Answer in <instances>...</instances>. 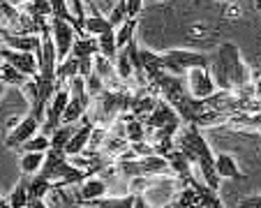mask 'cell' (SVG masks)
Wrapping results in <instances>:
<instances>
[{"mask_svg": "<svg viewBox=\"0 0 261 208\" xmlns=\"http://www.w3.org/2000/svg\"><path fill=\"white\" fill-rule=\"evenodd\" d=\"M44 164V153H23L21 158V171L25 176H35Z\"/></svg>", "mask_w": 261, "mask_h": 208, "instance_id": "obj_21", "label": "cell"}, {"mask_svg": "<svg viewBox=\"0 0 261 208\" xmlns=\"http://www.w3.org/2000/svg\"><path fill=\"white\" fill-rule=\"evenodd\" d=\"M139 25V16H129V19H125V23L120 25L118 30H114L116 33V49H125L127 46L129 40H134V30H137Z\"/></svg>", "mask_w": 261, "mask_h": 208, "instance_id": "obj_18", "label": "cell"}, {"mask_svg": "<svg viewBox=\"0 0 261 208\" xmlns=\"http://www.w3.org/2000/svg\"><path fill=\"white\" fill-rule=\"evenodd\" d=\"M208 74H211L215 88L224 93H236L252 84V67H247L241 58L236 44L224 42L213 56H208Z\"/></svg>", "mask_w": 261, "mask_h": 208, "instance_id": "obj_2", "label": "cell"}, {"mask_svg": "<svg viewBox=\"0 0 261 208\" xmlns=\"http://www.w3.org/2000/svg\"><path fill=\"white\" fill-rule=\"evenodd\" d=\"M25 203H28V183L21 180V183L12 190L10 199H7V206L10 208H23Z\"/></svg>", "mask_w": 261, "mask_h": 208, "instance_id": "obj_24", "label": "cell"}, {"mask_svg": "<svg viewBox=\"0 0 261 208\" xmlns=\"http://www.w3.org/2000/svg\"><path fill=\"white\" fill-rule=\"evenodd\" d=\"M3 46L12 51H19V54H33L37 58L40 54V35H7L3 40Z\"/></svg>", "mask_w": 261, "mask_h": 208, "instance_id": "obj_10", "label": "cell"}, {"mask_svg": "<svg viewBox=\"0 0 261 208\" xmlns=\"http://www.w3.org/2000/svg\"><path fill=\"white\" fill-rule=\"evenodd\" d=\"M40 180L54 185V188H79L84 180H88V173L84 169H76L69 164L63 148H49L44 153V164L37 173Z\"/></svg>", "mask_w": 261, "mask_h": 208, "instance_id": "obj_3", "label": "cell"}, {"mask_svg": "<svg viewBox=\"0 0 261 208\" xmlns=\"http://www.w3.org/2000/svg\"><path fill=\"white\" fill-rule=\"evenodd\" d=\"M238 208H261V197L254 194V197H250V199H245V201L238 203Z\"/></svg>", "mask_w": 261, "mask_h": 208, "instance_id": "obj_26", "label": "cell"}, {"mask_svg": "<svg viewBox=\"0 0 261 208\" xmlns=\"http://www.w3.org/2000/svg\"><path fill=\"white\" fill-rule=\"evenodd\" d=\"M107 30H111L109 28V23H107V16L104 14H99V10H97V5L95 3H88L86 5V23H84V33L88 35V37H93V35H102V33H107Z\"/></svg>", "mask_w": 261, "mask_h": 208, "instance_id": "obj_14", "label": "cell"}, {"mask_svg": "<svg viewBox=\"0 0 261 208\" xmlns=\"http://www.w3.org/2000/svg\"><path fill=\"white\" fill-rule=\"evenodd\" d=\"M114 173H120L123 178L132 180V178H162V176H173L169 169L167 160L150 155V158H137V160H123L116 162Z\"/></svg>", "mask_w": 261, "mask_h": 208, "instance_id": "obj_5", "label": "cell"}, {"mask_svg": "<svg viewBox=\"0 0 261 208\" xmlns=\"http://www.w3.org/2000/svg\"><path fill=\"white\" fill-rule=\"evenodd\" d=\"M97 40V54L102 56V58L111 60L114 63L116 54H118V49H116V33L114 30H107V33H102L99 37H95Z\"/></svg>", "mask_w": 261, "mask_h": 208, "instance_id": "obj_17", "label": "cell"}, {"mask_svg": "<svg viewBox=\"0 0 261 208\" xmlns=\"http://www.w3.org/2000/svg\"><path fill=\"white\" fill-rule=\"evenodd\" d=\"M164 208H169V206H164Z\"/></svg>", "mask_w": 261, "mask_h": 208, "instance_id": "obj_32", "label": "cell"}, {"mask_svg": "<svg viewBox=\"0 0 261 208\" xmlns=\"http://www.w3.org/2000/svg\"><path fill=\"white\" fill-rule=\"evenodd\" d=\"M3 93H5V86L0 84V97H3Z\"/></svg>", "mask_w": 261, "mask_h": 208, "instance_id": "obj_30", "label": "cell"}, {"mask_svg": "<svg viewBox=\"0 0 261 208\" xmlns=\"http://www.w3.org/2000/svg\"><path fill=\"white\" fill-rule=\"evenodd\" d=\"M19 150L21 153H46V150H49V137H44V134L37 132L33 139H28Z\"/></svg>", "mask_w": 261, "mask_h": 208, "instance_id": "obj_23", "label": "cell"}, {"mask_svg": "<svg viewBox=\"0 0 261 208\" xmlns=\"http://www.w3.org/2000/svg\"><path fill=\"white\" fill-rule=\"evenodd\" d=\"M23 208H49V206H46L44 199H28V203Z\"/></svg>", "mask_w": 261, "mask_h": 208, "instance_id": "obj_27", "label": "cell"}, {"mask_svg": "<svg viewBox=\"0 0 261 208\" xmlns=\"http://www.w3.org/2000/svg\"><path fill=\"white\" fill-rule=\"evenodd\" d=\"M185 84H188V90L194 99H206L215 93V84H213L208 69L203 67H194L185 72Z\"/></svg>", "mask_w": 261, "mask_h": 208, "instance_id": "obj_7", "label": "cell"}, {"mask_svg": "<svg viewBox=\"0 0 261 208\" xmlns=\"http://www.w3.org/2000/svg\"><path fill=\"white\" fill-rule=\"evenodd\" d=\"M40 127H42V125L28 114L25 118H21V120H19V125H16V127L12 129L10 134H7L5 146H7V148H16V150H19L21 146H23L25 141H28V139H33L35 134L40 132Z\"/></svg>", "mask_w": 261, "mask_h": 208, "instance_id": "obj_9", "label": "cell"}, {"mask_svg": "<svg viewBox=\"0 0 261 208\" xmlns=\"http://www.w3.org/2000/svg\"><path fill=\"white\" fill-rule=\"evenodd\" d=\"M102 197H107V183L102 178H97V176H93V178L84 180L79 185V190L74 194V203L79 206L81 201H93V199H102Z\"/></svg>", "mask_w": 261, "mask_h": 208, "instance_id": "obj_12", "label": "cell"}, {"mask_svg": "<svg viewBox=\"0 0 261 208\" xmlns=\"http://www.w3.org/2000/svg\"><path fill=\"white\" fill-rule=\"evenodd\" d=\"M49 33H51V42H54V49H56V58H58V63H63L69 56V49H72L74 40H76V33H74L72 25H67L60 19H54V16L49 19Z\"/></svg>", "mask_w": 261, "mask_h": 208, "instance_id": "obj_6", "label": "cell"}, {"mask_svg": "<svg viewBox=\"0 0 261 208\" xmlns=\"http://www.w3.org/2000/svg\"><path fill=\"white\" fill-rule=\"evenodd\" d=\"M129 102H132V90H107L104 88L97 97L90 99L93 111L86 116H88V120L95 127L109 129L111 123H114L120 114H127L129 111Z\"/></svg>", "mask_w": 261, "mask_h": 208, "instance_id": "obj_4", "label": "cell"}, {"mask_svg": "<svg viewBox=\"0 0 261 208\" xmlns=\"http://www.w3.org/2000/svg\"><path fill=\"white\" fill-rule=\"evenodd\" d=\"M0 46H3V40H0Z\"/></svg>", "mask_w": 261, "mask_h": 208, "instance_id": "obj_31", "label": "cell"}, {"mask_svg": "<svg viewBox=\"0 0 261 208\" xmlns=\"http://www.w3.org/2000/svg\"><path fill=\"white\" fill-rule=\"evenodd\" d=\"M81 208H132L134 206V194L127 197H102L93 199V201H81Z\"/></svg>", "mask_w": 261, "mask_h": 208, "instance_id": "obj_16", "label": "cell"}, {"mask_svg": "<svg viewBox=\"0 0 261 208\" xmlns=\"http://www.w3.org/2000/svg\"><path fill=\"white\" fill-rule=\"evenodd\" d=\"M125 19H127V0H120V3H116L111 10H109V16H107V23L111 30H116L118 25L125 23Z\"/></svg>", "mask_w": 261, "mask_h": 208, "instance_id": "obj_22", "label": "cell"}, {"mask_svg": "<svg viewBox=\"0 0 261 208\" xmlns=\"http://www.w3.org/2000/svg\"><path fill=\"white\" fill-rule=\"evenodd\" d=\"M0 208H10V206H7V199L0 197Z\"/></svg>", "mask_w": 261, "mask_h": 208, "instance_id": "obj_29", "label": "cell"}, {"mask_svg": "<svg viewBox=\"0 0 261 208\" xmlns=\"http://www.w3.org/2000/svg\"><path fill=\"white\" fill-rule=\"evenodd\" d=\"M125 141H127L129 146L132 144H141V141H146V134H143V125L139 123L137 118H132L129 114H125Z\"/></svg>", "mask_w": 261, "mask_h": 208, "instance_id": "obj_19", "label": "cell"}, {"mask_svg": "<svg viewBox=\"0 0 261 208\" xmlns=\"http://www.w3.org/2000/svg\"><path fill=\"white\" fill-rule=\"evenodd\" d=\"M213 167H215L217 178H231V180L245 178V171H241V169H238V162L229 153L215 155V160H213Z\"/></svg>", "mask_w": 261, "mask_h": 208, "instance_id": "obj_13", "label": "cell"}, {"mask_svg": "<svg viewBox=\"0 0 261 208\" xmlns=\"http://www.w3.org/2000/svg\"><path fill=\"white\" fill-rule=\"evenodd\" d=\"M25 81H28V79H25L23 74H19L12 65H7L5 60H0V84H3V86H19V88H21Z\"/></svg>", "mask_w": 261, "mask_h": 208, "instance_id": "obj_20", "label": "cell"}, {"mask_svg": "<svg viewBox=\"0 0 261 208\" xmlns=\"http://www.w3.org/2000/svg\"><path fill=\"white\" fill-rule=\"evenodd\" d=\"M173 148L188 160L190 167L201 171V180L208 190L220 192V178H217L215 167H213L215 155H213L206 137L197 125H180V129L173 134Z\"/></svg>", "mask_w": 261, "mask_h": 208, "instance_id": "obj_1", "label": "cell"}, {"mask_svg": "<svg viewBox=\"0 0 261 208\" xmlns=\"http://www.w3.org/2000/svg\"><path fill=\"white\" fill-rule=\"evenodd\" d=\"M84 125H81L76 132L69 137V141L65 144V155L67 158H74V155H81L86 150V146H88V139H90V134H93V129H95V125L88 120V116H84Z\"/></svg>", "mask_w": 261, "mask_h": 208, "instance_id": "obj_11", "label": "cell"}, {"mask_svg": "<svg viewBox=\"0 0 261 208\" xmlns=\"http://www.w3.org/2000/svg\"><path fill=\"white\" fill-rule=\"evenodd\" d=\"M132 208H150V206H148V201H146L143 194H134V206Z\"/></svg>", "mask_w": 261, "mask_h": 208, "instance_id": "obj_28", "label": "cell"}, {"mask_svg": "<svg viewBox=\"0 0 261 208\" xmlns=\"http://www.w3.org/2000/svg\"><path fill=\"white\" fill-rule=\"evenodd\" d=\"M0 60H5L7 65H12L25 79H33V76L37 74V58H35L33 54H19V51L0 46Z\"/></svg>", "mask_w": 261, "mask_h": 208, "instance_id": "obj_8", "label": "cell"}, {"mask_svg": "<svg viewBox=\"0 0 261 208\" xmlns=\"http://www.w3.org/2000/svg\"><path fill=\"white\" fill-rule=\"evenodd\" d=\"M21 90H23V97L28 99L30 107H35V102H37V86H35V81L28 79L23 86H21Z\"/></svg>", "mask_w": 261, "mask_h": 208, "instance_id": "obj_25", "label": "cell"}, {"mask_svg": "<svg viewBox=\"0 0 261 208\" xmlns=\"http://www.w3.org/2000/svg\"><path fill=\"white\" fill-rule=\"evenodd\" d=\"M164 160H167V164H169V169H171V173L176 176L178 180H180L182 185H188L190 180L194 178V173H192V167H190V162H188L185 158H182V155L178 153L176 148H173L171 153L164 155Z\"/></svg>", "mask_w": 261, "mask_h": 208, "instance_id": "obj_15", "label": "cell"}]
</instances>
